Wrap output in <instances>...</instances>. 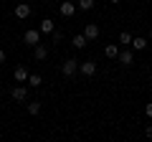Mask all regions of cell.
I'll return each mask as SVG.
<instances>
[{
	"instance_id": "cell-22",
	"label": "cell",
	"mask_w": 152,
	"mask_h": 142,
	"mask_svg": "<svg viewBox=\"0 0 152 142\" xmlns=\"http://www.w3.org/2000/svg\"><path fill=\"white\" fill-rule=\"evenodd\" d=\"M0 64H5V51L0 48Z\"/></svg>"
},
{
	"instance_id": "cell-17",
	"label": "cell",
	"mask_w": 152,
	"mask_h": 142,
	"mask_svg": "<svg viewBox=\"0 0 152 142\" xmlns=\"http://www.w3.org/2000/svg\"><path fill=\"white\" fill-rule=\"evenodd\" d=\"M132 41H134V36H132V33H127V31H122V33H119V43L132 46Z\"/></svg>"
},
{
	"instance_id": "cell-14",
	"label": "cell",
	"mask_w": 152,
	"mask_h": 142,
	"mask_svg": "<svg viewBox=\"0 0 152 142\" xmlns=\"http://www.w3.org/2000/svg\"><path fill=\"white\" fill-rule=\"evenodd\" d=\"M71 46H74V48H84V46H86V36H84V33L74 36V38H71Z\"/></svg>"
},
{
	"instance_id": "cell-15",
	"label": "cell",
	"mask_w": 152,
	"mask_h": 142,
	"mask_svg": "<svg viewBox=\"0 0 152 142\" xmlns=\"http://www.w3.org/2000/svg\"><path fill=\"white\" fill-rule=\"evenodd\" d=\"M41 84H43V79H41V74H31V76H28V86L38 89Z\"/></svg>"
},
{
	"instance_id": "cell-18",
	"label": "cell",
	"mask_w": 152,
	"mask_h": 142,
	"mask_svg": "<svg viewBox=\"0 0 152 142\" xmlns=\"http://www.w3.org/2000/svg\"><path fill=\"white\" fill-rule=\"evenodd\" d=\"M76 5H79V10H91L94 0H76Z\"/></svg>"
},
{
	"instance_id": "cell-12",
	"label": "cell",
	"mask_w": 152,
	"mask_h": 142,
	"mask_svg": "<svg viewBox=\"0 0 152 142\" xmlns=\"http://www.w3.org/2000/svg\"><path fill=\"white\" fill-rule=\"evenodd\" d=\"M104 56H107V59H117V56H119V46L117 43H107L104 46Z\"/></svg>"
},
{
	"instance_id": "cell-13",
	"label": "cell",
	"mask_w": 152,
	"mask_h": 142,
	"mask_svg": "<svg viewBox=\"0 0 152 142\" xmlns=\"http://www.w3.org/2000/svg\"><path fill=\"white\" fill-rule=\"evenodd\" d=\"M145 48H147V38L134 36V41H132V51H145Z\"/></svg>"
},
{
	"instance_id": "cell-21",
	"label": "cell",
	"mask_w": 152,
	"mask_h": 142,
	"mask_svg": "<svg viewBox=\"0 0 152 142\" xmlns=\"http://www.w3.org/2000/svg\"><path fill=\"white\" fill-rule=\"evenodd\" d=\"M145 135H147V137H150V140H152V124H147V130H145Z\"/></svg>"
},
{
	"instance_id": "cell-3",
	"label": "cell",
	"mask_w": 152,
	"mask_h": 142,
	"mask_svg": "<svg viewBox=\"0 0 152 142\" xmlns=\"http://www.w3.org/2000/svg\"><path fill=\"white\" fill-rule=\"evenodd\" d=\"M10 99L13 102H26L28 99V86H23V84L20 86H13L10 89Z\"/></svg>"
},
{
	"instance_id": "cell-16",
	"label": "cell",
	"mask_w": 152,
	"mask_h": 142,
	"mask_svg": "<svg viewBox=\"0 0 152 142\" xmlns=\"http://www.w3.org/2000/svg\"><path fill=\"white\" fill-rule=\"evenodd\" d=\"M26 109H28V114H31V117H36L38 112H41V102H28Z\"/></svg>"
},
{
	"instance_id": "cell-9",
	"label": "cell",
	"mask_w": 152,
	"mask_h": 142,
	"mask_svg": "<svg viewBox=\"0 0 152 142\" xmlns=\"http://www.w3.org/2000/svg\"><path fill=\"white\" fill-rule=\"evenodd\" d=\"M33 59H36V61H46V59H48V46H43V43L33 46Z\"/></svg>"
},
{
	"instance_id": "cell-10",
	"label": "cell",
	"mask_w": 152,
	"mask_h": 142,
	"mask_svg": "<svg viewBox=\"0 0 152 142\" xmlns=\"http://www.w3.org/2000/svg\"><path fill=\"white\" fill-rule=\"evenodd\" d=\"M15 18H20V20L31 18V5H28V3H18L15 5Z\"/></svg>"
},
{
	"instance_id": "cell-5",
	"label": "cell",
	"mask_w": 152,
	"mask_h": 142,
	"mask_svg": "<svg viewBox=\"0 0 152 142\" xmlns=\"http://www.w3.org/2000/svg\"><path fill=\"white\" fill-rule=\"evenodd\" d=\"M28 76H31V71H28V69H26L23 64L13 69V79H15L18 84H26V81H28Z\"/></svg>"
},
{
	"instance_id": "cell-6",
	"label": "cell",
	"mask_w": 152,
	"mask_h": 142,
	"mask_svg": "<svg viewBox=\"0 0 152 142\" xmlns=\"http://www.w3.org/2000/svg\"><path fill=\"white\" fill-rule=\"evenodd\" d=\"M117 61H119V64L124 66V69H129V66L134 64V53H132L129 48H127V51H119V56H117Z\"/></svg>"
},
{
	"instance_id": "cell-23",
	"label": "cell",
	"mask_w": 152,
	"mask_h": 142,
	"mask_svg": "<svg viewBox=\"0 0 152 142\" xmlns=\"http://www.w3.org/2000/svg\"><path fill=\"white\" fill-rule=\"evenodd\" d=\"M109 3H122V0H109Z\"/></svg>"
},
{
	"instance_id": "cell-8",
	"label": "cell",
	"mask_w": 152,
	"mask_h": 142,
	"mask_svg": "<svg viewBox=\"0 0 152 142\" xmlns=\"http://www.w3.org/2000/svg\"><path fill=\"white\" fill-rule=\"evenodd\" d=\"M76 8H79L76 3H69V0H66V3H61V5H58V13H61L64 18H71V15L76 13Z\"/></svg>"
},
{
	"instance_id": "cell-24",
	"label": "cell",
	"mask_w": 152,
	"mask_h": 142,
	"mask_svg": "<svg viewBox=\"0 0 152 142\" xmlns=\"http://www.w3.org/2000/svg\"><path fill=\"white\" fill-rule=\"evenodd\" d=\"M43 3H48V0H43Z\"/></svg>"
},
{
	"instance_id": "cell-11",
	"label": "cell",
	"mask_w": 152,
	"mask_h": 142,
	"mask_svg": "<svg viewBox=\"0 0 152 142\" xmlns=\"http://www.w3.org/2000/svg\"><path fill=\"white\" fill-rule=\"evenodd\" d=\"M38 31H41V33H53V31H56V23L51 20V18H43L41 26H38Z\"/></svg>"
},
{
	"instance_id": "cell-19",
	"label": "cell",
	"mask_w": 152,
	"mask_h": 142,
	"mask_svg": "<svg viewBox=\"0 0 152 142\" xmlns=\"http://www.w3.org/2000/svg\"><path fill=\"white\" fill-rule=\"evenodd\" d=\"M51 38H53V43H61V38H64V33H61L58 28H56V31L51 33Z\"/></svg>"
},
{
	"instance_id": "cell-1",
	"label": "cell",
	"mask_w": 152,
	"mask_h": 142,
	"mask_svg": "<svg viewBox=\"0 0 152 142\" xmlns=\"http://www.w3.org/2000/svg\"><path fill=\"white\" fill-rule=\"evenodd\" d=\"M79 64H81V61H76V59H66L64 64H61V74H64L66 79L76 76V74H79Z\"/></svg>"
},
{
	"instance_id": "cell-7",
	"label": "cell",
	"mask_w": 152,
	"mask_h": 142,
	"mask_svg": "<svg viewBox=\"0 0 152 142\" xmlns=\"http://www.w3.org/2000/svg\"><path fill=\"white\" fill-rule=\"evenodd\" d=\"M84 36H86V41H96L99 38V26L96 23H86L84 26Z\"/></svg>"
},
{
	"instance_id": "cell-4",
	"label": "cell",
	"mask_w": 152,
	"mask_h": 142,
	"mask_svg": "<svg viewBox=\"0 0 152 142\" xmlns=\"http://www.w3.org/2000/svg\"><path fill=\"white\" fill-rule=\"evenodd\" d=\"M79 71H81L86 79L94 76V74H96V61H91V59H89V61H81V64H79Z\"/></svg>"
},
{
	"instance_id": "cell-20",
	"label": "cell",
	"mask_w": 152,
	"mask_h": 142,
	"mask_svg": "<svg viewBox=\"0 0 152 142\" xmlns=\"http://www.w3.org/2000/svg\"><path fill=\"white\" fill-rule=\"evenodd\" d=\"M145 114H147V119H152V102L145 107Z\"/></svg>"
},
{
	"instance_id": "cell-2",
	"label": "cell",
	"mask_w": 152,
	"mask_h": 142,
	"mask_svg": "<svg viewBox=\"0 0 152 142\" xmlns=\"http://www.w3.org/2000/svg\"><path fill=\"white\" fill-rule=\"evenodd\" d=\"M23 41H26V46H38V43H41V31L28 28V31L23 33Z\"/></svg>"
}]
</instances>
